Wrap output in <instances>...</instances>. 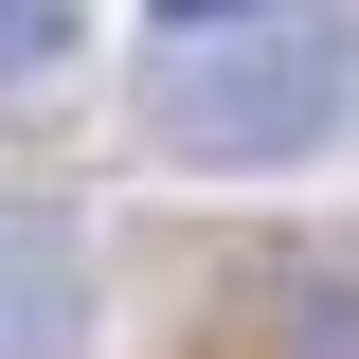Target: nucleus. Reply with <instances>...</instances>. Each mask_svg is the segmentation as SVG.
<instances>
[{
    "instance_id": "f257e3e1",
    "label": "nucleus",
    "mask_w": 359,
    "mask_h": 359,
    "mask_svg": "<svg viewBox=\"0 0 359 359\" xmlns=\"http://www.w3.org/2000/svg\"><path fill=\"white\" fill-rule=\"evenodd\" d=\"M359 126V18L341 0H269V18H216L144 72V144L198 180H252V162H323Z\"/></svg>"
},
{
    "instance_id": "f03ea898",
    "label": "nucleus",
    "mask_w": 359,
    "mask_h": 359,
    "mask_svg": "<svg viewBox=\"0 0 359 359\" xmlns=\"http://www.w3.org/2000/svg\"><path fill=\"white\" fill-rule=\"evenodd\" d=\"M90 341V233L36 180H0V359H72Z\"/></svg>"
},
{
    "instance_id": "7ed1b4c3",
    "label": "nucleus",
    "mask_w": 359,
    "mask_h": 359,
    "mask_svg": "<svg viewBox=\"0 0 359 359\" xmlns=\"http://www.w3.org/2000/svg\"><path fill=\"white\" fill-rule=\"evenodd\" d=\"M252 359H359V269H341V252L252 269Z\"/></svg>"
},
{
    "instance_id": "20e7f679",
    "label": "nucleus",
    "mask_w": 359,
    "mask_h": 359,
    "mask_svg": "<svg viewBox=\"0 0 359 359\" xmlns=\"http://www.w3.org/2000/svg\"><path fill=\"white\" fill-rule=\"evenodd\" d=\"M72 54V0H0V72H54Z\"/></svg>"
},
{
    "instance_id": "39448f33",
    "label": "nucleus",
    "mask_w": 359,
    "mask_h": 359,
    "mask_svg": "<svg viewBox=\"0 0 359 359\" xmlns=\"http://www.w3.org/2000/svg\"><path fill=\"white\" fill-rule=\"evenodd\" d=\"M144 18H180V36H216V18H269V0H144Z\"/></svg>"
}]
</instances>
